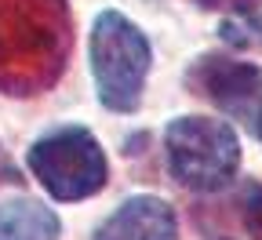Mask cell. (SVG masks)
I'll list each match as a JSON object with an SVG mask.
<instances>
[{
  "mask_svg": "<svg viewBox=\"0 0 262 240\" xmlns=\"http://www.w3.org/2000/svg\"><path fill=\"white\" fill-rule=\"evenodd\" d=\"M70 0H0V91H48L70 62Z\"/></svg>",
  "mask_w": 262,
  "mask_h": 240,
  "instance_id": "obj_1",
  "label": "cell"
},
{
  "mask_svg": "<svg viewBox=\"0 0 262 240\" xmlns=\"http://www.w3.org/2000/svg\"><path fill=\"white\" fill-rule=\"evenodd\" d=\"M149 40L120 11H102L91 26V73L98 102L113 113H135L149 77Z\"/></svg>",
  "mask_w": 262,
  "mask_h": 240,
  "instance_id": "obj_2",
  "label": "cell"
},
{
  "mask_svg": "<svg viewBox=\"0 0 262 240\" xmlns=\"http://www.w3.org/2000/svg\"><path fill=\"white\" fill-rule=\"evenodd\" d=\"M168 167L179 186L193 193H219L237 179L241 139L226 120L211 117H179L164 131Z\"/></svg>",
  "mask_w": 262,
  "mask_h": 240,
  "instance_id": "obj_3",
  "label": "cell"
},
{
  "mask_svg": "<svg viewBox=\"0 0 262 240\" xmlns=\"http://www.w3.org/2000/svg\"><path fill=\"white\" fill-rule=\"evenodd\" d=\"M29 171L55 200H84L106 186L110 164L88 127H58L29 146Z\"/></svg>",
  "mask_w": 262,
  "mask_h": 240,
  "instance_id": "obj_4",
  "label": "cell"
},
{
  "mask_svg": "<svg viewBox=\"0 0 262 240\" xmlns=\"http://www.w3.org/2000/svg\"><path fill=\"white\" fill-rule=\"evenodd\" d=\"M186 84L193 95H201L215 102L219 110L255 120L258 102H262V70L251 62L222 58V55H204L193 62V70L186 73Z\"/></svg>",
  "mask_w": 262,
  "mask_h": 240,
  "instance_id": "obj_5",
  "label": "cell"
},
{
  "mask_svg": "<svg viewBox=\"0 0 262 240\" xmlns=\"http://www.w3.org/2000/svg\"><path fill=\"white\" fill-rule=\"evenodd\" d=\"M91 240H179V219L160 197H131L95 229Z\"/></svg>",
  "mask_w": 262,
  "mask_h": 240,
  "instance_id": "obj_6",
  "label": "cell"
},
{
  "mask_svg": "<svg viewBox=\"0 0 262 240\" xmlns=\"http://www.w3.org/2000/svg\"><path fill=\"white\" fill-rule=\"evenodd\" d=\"M58 215L40 200H11L0 208V240H58Z\"/></svg>",
  "mask_w": 262,
  "mask_h": 240,
  "instance_id": "obj_7",
  "label": "cell"
},
{
  "mask_svg": "<svg viewBox=\"0 0 262 240\" xmlns=\"http://www.w3.org/2000/svg\"><path fill=\"white\" fill-rule=\"evenodd\" d=\"M222 37L229 44H262V18H255L251 11H241L237 18H229L222 26Z\"/></svg>",
  "mask_w": 262,
  "mask_h": 240,
  "instance_id": "obj_8",
  "label": "cell"
},
{
  "mask_svg": "<svg viewBox=\"0 0 262 240\" xmlns=\"http://www.w3.org/2000/svg\"><path fill=\"white\" fill-rule=\"evenodd\" d=\"M244 226L255 240H262V189H251L244 200Z\"/></svg>",
  "mask_w": 262,
  "mask_h": 240,
  "instance_id": "obj_9",
  "label": "cell"
},
{
  "mask_svg": "<svg viewBox=\"0 0 262 240\" xmlns=\"http://www.w3.org/2000/svg\"><path fill=\"white\" fill-rule=\"evenodd\" d=\"M196 8H211V11H251L258 0H193Z\"/></svg>",
  "mask_w": 262,
  "mask_h": 240,
  "instance_id": "obj_10",
  "label": "cell"
},
{
  "mask_svg": "<svg viewBox=\"0 0 262 240\" xmlns=\"http://www.w3.org/2000/svg\"><path fill=\"white\" fill-rule=\"evenodd\" d=\"M255 131H258V142H262V102H258V113H255Z\"/></svg>",
  "mask_w": 262,
  "mask_h": 240,
  "instance_id": "obj_11",
  "label": "cell"
}]
</instances>
